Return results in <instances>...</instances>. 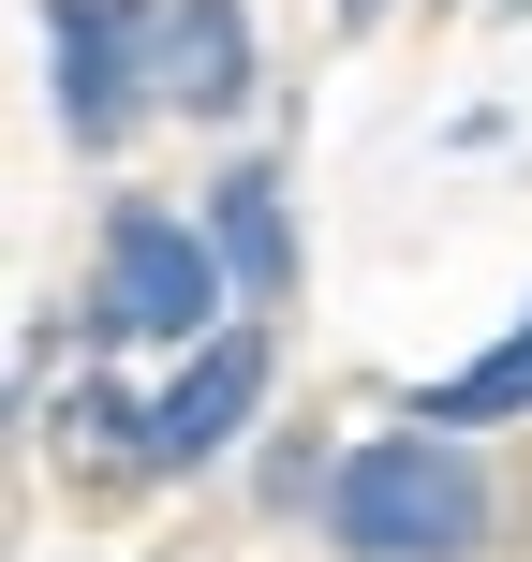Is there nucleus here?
<instances>
[{"label":"nucleus","instance_id":"5","mask_svg":"<svg viewBox=\"0 0 532 562\" xmlns=\"http://www.w3.org/2000/svg\"><path fill=\"white\" fill-rule=\"evenodd\" d=\"M148 75H163V104L237 119L252 104V15L237 0H148Z\"/></svg>","mask_w":532,"mask_h":562},{"label":"nucleus","instance_id":"6","mask_svg":"<svg viewBox=\"0 0 532 562\" xmlns=\"http://www.w3.org/2000/svg\"><path fill=\"white\" fill-rule=\"evenodd\" d=\"M207 237H223V267H237V296H252V311L296 296V223H281V178H223V193H207Z\"/></svg>","mask_w":532,"mask_h":562},{"label":"nucleus","instance_id":"7","mask_svg":"<svg viewBox=\"0 0 532 562\" xmlns=\"http://www.w3.org/2000/svg\"><path fill=\"white\" fill-rule=\"evenodd\" d=\"M488 415H532V326L503 340V356H474L459 385H429V400H415V429H488Z\"/></svg>","mask_w":532,"mask_h":562},{"label":"nucleus","instance_id":"2","mask_svg":"<svg viewBox=\"0 0 532 562\" xmlns=\"http://www.w3.org/2000/svg\"><path fill=\"white\" fill-rule=\"evenodd\" d=\"M223 237L178 223V207H118L104 223V267H89V326L104 340H193L207 311H223Z\"/></svg>","mask_w":532,"mask_h":562},{"label":"nucleus","instance_id":"1","mask_svg":"<svg viewBox=\"0 0 532 562\" xmlns=\"http://www.w3.org/2000/svg\"><path fill=\"white\" fill-rule=\"evenodd\" d=\"M326 533L355 562H459V548H488V474L444 429H385L326 474Z\"/></svg>","mask_w":532,"mask_h":562},{"label":"nucleus","instance_id":"4","mask_svg":"<svg viewBox=\"0 0 532 562\" xmlns=\"http://www.w3.org/2000/svg\"><path fill=\"white\" fill-rule=\"evenodd\" d=\"M134 0H59L45 15V59H59V119H75V148H118L134 134Z\"/></svg>","mask_w":532,"mask_h":562},{"label":"nucleus","instance_id":"3","mask_svg":"<svg viewBox=\"0 0 532 562\" xmlns=\"http://www.w3.org/2000/svg\"><path fill=\"white\" fill-rule=\"evenodd\" d=\"M252 400H267V326H223V340H207V356L134 415V459L193 474V459H223V445H237V415H252Z\"/></svg>","mask_w":532,"mask_h":562}]
</instances>
